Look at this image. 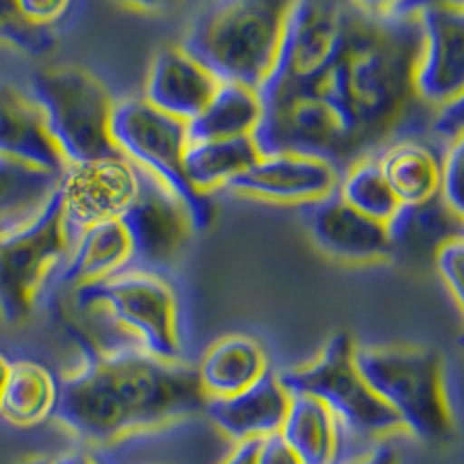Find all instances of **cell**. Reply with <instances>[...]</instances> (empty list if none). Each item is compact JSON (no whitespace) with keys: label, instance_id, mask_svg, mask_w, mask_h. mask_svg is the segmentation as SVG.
Listing matches in <instances>:
<instances>
[{"label":"cell","instance_id":"1","mask_svg":"<svg viewBox=\"0 0 464 464\" xmlns=\"http://www.w3.org/2000/svg\"><path fill=\"white\" fill-rule=\"evenodd\" d=\"M68 333L84 360L58 381L52 420L82 441L105 446L205 409L196 367L153 358L135 343L102 346L72 321Z\"/></svg>","mask_w":464,"mask_h":464},{"label":"cell","instance_id":"2","mask_svg":"<svg viewBox=\"0 0 464 464\" xmlns=\"http://www.w3.org/2000/svg\"><path fill=\"white\" fill-rule=\"evenodd\" d=\"M418 52V16L355 7L337 61L309 95L333 111L353 163L395 142L411 119L420 102L413 93Z\"/></svg>","mask_w":464,"mask_h":464},{"label":"cell","instance_id":"3","mask_svg":"<svg viewBox=\"0 0 464 464\" xmlns=\"http://www.w3.org/2000/svg\"><path fill=\"white\" fill-rule=\"evenodd\" d=\"M295 0H209L179 47L218 82L258 91L275 65L285 19Z\"/></svg>","mask_w":464,"mask_h":464},{"label":"cell","instance_id":"4","mask_svg":"<svg viewBox=\"0 0 464 464\" xmlns=\"http://www.w3.org/2000/svg\"><path fill=\"white\" fill-rule=\"evenodd\" d=\"M355 364L401 430L432 446L455 437L443 358L428 346H355Z\"/></svg>","mask_w":464,"mask_h":464},{"label":"cell","instance_id":"5","mask_svg":"<svg viewBox=\"0 0 464 464\" xmlns=\"http://www.w3.org/2000/svg\"><path fill=\"white\" fill-rule=\"evenodd\" d=\"M28 95L65 165L121 156L111 140L114 98L80 65H49L33 72Z\"/></svg>","mask_w":464,"mask_h":464},{"label":"cell","instance_id":"6","mask_svg":"<svg viewBox=\"0 0 464 464\" xmlns=\"http://www.w3.org/2000/svg\"><path fill=\"white\" fill-rule=\"evenodd\" d=\"M355 339L334 333L314 360L276 372L290 395L321 400L342 422L346 437L360 450L372 449L395 432H404L395 413L376 397L355 364Z\"/></svg>","mask_w":464,"mask_h":464},{"label":"cell","instance_id":"7","mask_svg":"<svg viewBox=\"0 0 464 464\" xmlns=\"http://www.w3.org/2000/svg\"><path fill=\"white\" fill-rule=\"evenodd\" d=\"M353 14L351 0L293 3L275 65L258 86L263 110L314 95L342 52Z\"/></svg>","mask_w":464,"mask_h":464},{"label":"cell","instance_id":"8","mask_svg":"<svg viewBox=\"0 0 464 464\" xmlns=\"http://www.w3.org/2000/svg\"><path fill=\"white\" fill-rule=\"evenodd\" d=\"M80 314L102 312L121 327L135 346L168 362L181 360L179 309L169 284L153 272H119L102 281L72 288Z\"/></svg>","mask_w":464,"mask_h":464},{"label":"cell","instance_id":"9","mask_svg":"<svg viewBox=\"0 0 464 464\" xmlns=\"http://www.w3.org/2000/svg\"><path fill=\"white\" fill-rule=\"evenodd\" d=\"M111 140L123 159L168 186L184 202L193 230L211 227L217 209L205 193L188 184L184 172V153L188 147V128L174 116L163 114L144 98H123L111 111Z\"/></svg>","mask_w":464,"mask_h":464},{"label":"cell","instance_id":"10","mask_svg":"<svg viewBox=\"0 0 464 464\" xmlns=\"http://www.w3.org/2000/svg\"><path fill=\"white\" fill-rule=\"evenodd\" d=\"M58 190L31 221L0 230V318L26 323L37 295L70 251Z\"/></svg>","mask_w":464,"mask_h":464},{"label":"cell","instance_id":"11","mask_svg":"<svg viewBox=\"0 0 464 464\" xmlns=\"http://www.w3.org/2000/svg\"><path fill=\"white\" fill-rule=\"evenodd\" d=\"M56 190L72 242L93 223L121 217L138 190V168L123 156L65 165Z\"/></svg>","mask_w":464,"mask_h":464},{"label":"cell","instance_id":"12","mask_svg":"<svg viewBox=\"0 0 464 464\" xmlns=\"http://www.w3.org/2000/svg\"><path fill=\"white\" fill-rule=\"evenodd\" d=\"M132 260L163 267L184 251L193 226L184 202L156 177L138 168V190L121 217Z\"/></svg>","mask_w":464,"mask_h":464},{"label":"cell","instance_id":"13","mask_svg":"<svg viewBox=\"0 0 464 464\" xmlns=\"http://www.w3.org/2000/svg\"><path fill=\"white\" fill-rule=\"evenodd\" d=\"M420 52L413 93L422 105L441 107L464 98V7H434L418 14Z\"/></svg>","mask_w":464,"mask_h":464},{"label":"cell","instance_id":"14","mask_svg":"<svg viewBox=\"0 0 464 464\" xmlns=\"http://www.w3.org/2000/svg\"><path fill=\"white\" fill-rule=\"evenodd\" d=\"M300 218L318 251L342 263L367 265L392 258L385 223L348 207L337 190L321 200L300 205Z\"/></svg>","mask_w":464,"mask_h":464},{"label":"cell","instance_id":"15","mask_svg":"<svg viewBox=\"0 0 464 464\" xmlns=\"http://www.w3.org/2000/svg\"><path fill=\"white\" fill-rule=\"evenodd\" d=\"M339 172L330 163L300 153H269L227 184V190L272 202H306L330 196L339 184Z\"/></svg>","mask_w":464,"mask_h":464},{"label":"cell","instance_id":"16","mask_svg":"<svg viewBox=\"0 0 464 464\" xmlns=\"http://www.w3.org/2000/svg\"><path fill=\"white\" fill-rule=\"evenodd\" d=\"M218 80L179 44L159 49L149 65L144 101L163 114L188 123L217 91Z\"/></svg>","mask_w":464,"mask_h":464},{"label":"cell","instance_id":"17","mask_svg":"<svg viewBox=\"0 0 464 464\" xmlns=\"http://www.w3.org/2000/svg\"><path fill=\"white\" fill-rule=\"evenodd\" d=\"M288 406L290 392L281 385L276 372L267 370L237 395L207 397L202 411L227 437L246 441L279 434Z\"/></svg>","mask_w":464,"mask_h":464},{"label":"cell","instance_id":"18","mask_svg":"<svg viewBox=\"0 0 464 464\" xmlns=\"http://www.w3.org/2000/svg\"><path fill=\"white\" fill-rule=\"evenodd\" d=\"M279 434L302 464H343L355 458L351 453L353 441L346 437L342 422L312 395H290ZM353 450L364 453L358 446H353Z\"/></svg>","mask_w":464,"mask_h":464},{"label":"cell","instance_id":"19","mask_svg":"<svg viewBox=\"0 0 464 464\" xmlns=\"http://www.w3.org/2000/svg\"><path fill=\"white\" fill-rule=\"evenodd\" d=\"M132 260L130 242L119 218L101 221L82 230L70 244L65 260L53 272L58 285H77L102 281L126 269Z\"/></svg>","mask_w":464,"mask_h":464},{"label":"cell","instance_id":"20","mask_svg":"<svg viewBox=\"0 0 464 464\" xmlns=\"http://www.w3.org/2000/svg\"><path fill=\"white\" fill-rule=\"evenodd\" d=\"M0 153L49 172L61 174L65 168L31 95L7 82H0Z\"/></svg>","mask_w":464,"mask_h":464},{"label":"cell","instance_id":"21","mask_svg":"<svg viewBox=\"0 0 464 464\" xmlns=\"http://www.w3.org/2000/svg\"><path fill=\"white\" fill-rule=\"evenodd\" d=\"M385 227L391 237L392 258L397 254L409 258H425V256L434 258L441 244L462 239L464 217L437 196L420 205H400Z\"/></svg>","mask_w":464,"mask_h":464},{"label":"cell","instance_id":"22","mask_svg":"<svg viewBox=\"0 0 464 464\" xmlns=\"http://www.w3.org/2000/svg\"><path fill=\"white\" fill-rule=\"evenodd\" d=\"M269 370L265 348L246 334H226L202 355L198 381L205 397L237 395Z\"/></svg>","mask_w":464,"mask_h":464},{"label":"cell","instance_id":"23","mask_svg":"<svg viewBox=\"0 0 464 464\" xmlns=\"http://www.w3.org/2000/svg\"><path fill=\"white\" fill-rule=\"evenodd\" d=\"M263 116L258 91L237 82H218L200 114L186 123L190 142L200 140L254 138Z\"/></svg>","mask_w":464,"mask_h":464},{"label":"cell","instance_id":"24","mask_svg":"<svg viewBox=\"0 0 464 464\" xmlns=\"http://www.w3.org/2000/svg\"><path fill=\"white\" fill-rule=\"evenodd\" d=\"M400 205H420L439 196L441 159L418 140H395L376 156Z\"/></svg>","mask_w":464,"mask_h":464},{"label":"cell","instance_id":"25","mask_svg":"<svg viewBox=\"0 0 464 464\" xmlns=\"http://www.w3.org/2000/svg\"><path fill=\"white\" fill-rule=\"evenodd\" d=\"M58 381L35 360L10 362L5 388L0 395V416L16 428H35L49 420L56 406Z\"/></svg>","mask_w":464,"mask_h":464},{"label":"cell","instance_id":"26","mask_svg":"<svg viewBox=\"0 0 464 464\" xmlns=\"http://www.w3.org/2000/svg\"><path fill=\"white\" fill-rule=\"evenodd\" d=\"M260 159L254 138L200 140L190 142L184 153L186 179L198 193L209 196L214 188H227L235 177Z\"/></svg>","mask_w":464,"mask_h":464},{"label":"cell","instance_id":"27","mask_svg":"<svg viewBox=\"0 0 464 464\" xmlns=\"http://www.w3.org/2000/svg\"><path fill=\"white\" fill-rule=\"evenodd\" d=\"M58 172L0 153V230L31 221L53 196Z\"/></svg>","mask_w":464,"mask_h":464},{"label":"cell","instance_id":"28","mask_svg":"<svg viewBox=\"0 0 464 464\" xmlns=\"http://www.w3.org/2000/svg\"><path fill=\"white\" fill-rule=\"evenodd\" d=\"M334 190L348 207L379 223H388L400 209V200L385 181L376 156H367L348 165Z\"/></svg>","mask_w":464,"mask_h":464},{"label":"cell","instance_id":"29","mask_svg":"<svg viewBox=\"0 0 464 464\" xmlns=\"http://www.w3.org/2000/svg\"><path fill=\"white\" fill-rule=\"evenodd\" d=\"M0 44L33 58L47 56L56 47V33L53 28H37L24 22L14 0H0Z\"/></svg>","mask_w":464,"mask_h":464},{"label":"cell","instance_id":"30","mask_svg":"<svg viewBox=\"0 0 464 464\" xmlns=\"http://www.w3.org/2000/svg\"><path fill=\"white\" fill-rule=\"evenodd\" d=\"M464 159V140L449 144L441 159V184H439V198L453 211L464 217L462 205V163Z\"/></svg>","mask_w":464,"mask_h":464},{"label":"cell","instance_id":"31","mask_svg":"<svg viewBox=\"0 0 464 464\" xmlns=\"http://www.w3.org/2000/svg\"><path fill=\"white\" fill-rule=\"evenodd\" d=\"M462 256H464V239H450L441 244L434 254V269L441 276L443 285L450 293L458 309H462Z\"/></svg>","mask_w":464,"mask_h":464},{"label":"cell","instance_id":"32","mask_svg":"<svg viewBox=\"0 0 464 464\" xmlns=\"http://www.w3.org/2000/svg\"><path fill=\"white\" fill-rule=\"evenodd\" d=\"M24 22L37 28H53V24L70 10L72 0H14Z\"/></svg>","mask_w":464,"mask_h":464},{"label":"cell","instance_id":"33","mask_svg":"<svg viewBox=\"0 0 464 464\" xmlns=\"http://www.w3.org/2000/svg\"><path fill=\"white\" fill-rule=\"evenodd\" d=\"M432 132L446 142V147L462 140L464 132V98L437 107L432 119Z\"/></svg>","mask_w":464,"mask_h":464},{"label":"cell","instance_id":"34","mask_svg":"<svg viewBox=\"0 0 464 464\" xmlns=\"http://www.w3.org/2000/svg\"><path fill=\"white\" fill-rule=\"evenodd\" d=\"M256 464H302L288 443L281 439V434H269V437L260 439V449Z\"/></svg>","mask_w":464,"mask_h":464},{"label":"cell","instance_id":"35","mask_svg":"<svg viewBox=\"0 0 464 464\" xmlns=\"http://www.w3.org/2000/svg\"><path fill=\"white\" fill-rule=\"evenodd\" d=\"M434 7H464V0H397L391 12H385V14L418 16Z\"/></svg>","mask_w":464,"mask_h":464},{"label":"cell","instance_id":"36","mask_svg":"<svg viewBox=\"0 0 464 464\" xmlns=\"http://www.w3.org/2000/svg\"><path fill=\"white\" fill-rule=\"evenodd\" d=\"M343 464H401V459H400V453L395 450V446L385 439V441L374 443L372 449L355 455L353 459H348V462Z\"/></svg>","mask_w":464,"mask_h":464},{"label":"cell","instance_id":"37","mask_svg":"<svg viewBox=\"0 0 464 464\" xmlns=\"http://www.w3.org/2000/svg\"><path fill=\"white\" fill-rule=\"evenodd\" d=\"M260 449V439H246V441H235V449L230 450L221 464H256Z\"/></svg>","mask_w":464,"mask_h":464},{"label":"cell","instance_id":"38","mask_svg":"<svg viewBox=\"0 0 464 464\" xmlns=\"http://www.w3.org/2000/svg\"><path fill=\"white\" fill-rule=\"evenodd\" d=\"M358 10L372 12V14H385L391 12V7L395 5L397 0H351Z\"/></svg>","mask_w":464,"mask_h":464},{"label":"cell","instance_id":"39","mask_svg":"<svg viewBox=\"0 0 464 464\" xmlns=\"http://www.w3.org/2000/svg\"><path fill=\"white\" fill-rule=\"evenodd\" d=\"M119 3L128 7H135V10L153 12V10H165V7L174 5L177 0H119Z\"/></svg>","mask_w":464,"mask_h":464},{"label":"cell","instance_id":"40","mask_svg":"<svg viewBox=\"0 0 464 464\" xmlns=\"http://www.w3.org/2000/svg\"><path fill=\"white\" fill-rule=\"evenodd\" d=\"M56 464H101L89 450H68V453L58 455Z\"/></svg>","mask_w":464,"mask_h":464},{"label":"cell","instance_id":"41","mask_svg":"<svg viewBox=\"0 0 464 464\" xmlns=\"http://www.w3.org/2000/svg\"><path fill=\"white\" fill-rule=\"evenodd\" d=\"M7 372H10V360H7L5 355L0 353V395H3V388H5Z\"/></svg>","mask_w":464,"mask_h":464},{"label":"cell","instance_id":"42","mask_svg":"<svg viewBox=\"0 0 464 464\" xmlns=\"http://www.w3.org/2000/svg\"><path fill=\"white\" fill-rule=\"evenodd\" d=\"M22 464H56V459H52V458H31V459H26V462H22Z\"/></svg>","mask_w":464,"mask_h":464}]
</instances>
